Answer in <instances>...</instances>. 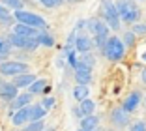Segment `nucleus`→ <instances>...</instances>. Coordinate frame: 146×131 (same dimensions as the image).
<instances>
[{
	"label": "nucleus",
	"instance_id": "c9c22d12",
	"mask_svg": "<svg viewBox=\"0 0 146 131\" xmlns=\"http://www.w3.org/2000/svg\"><path fill=\"white\" fill-rule=\"evenodd\" d=\"M68 2H79V0H68Z\"/></svg>",
	"mask_w": 146,
	"mask_h": 131
},
{
	"label": "nucleus",
	"instance_id": "0eeeda50",
	"mask_svg": "<svg viewBox=\"0 0 146 131\" xmlns=\"http://www.w3.org/2000/svg\"><path fill=\"white\" fill-rule=\"evenodd\" d=\"M111 120H112V124H114V126L125 127L129 124V114H127V110H125L124 107H120V109H114V110H112Z\"/></svg>",
	"mask_w": 146,
	"mask_h": 131
},
{
	"label": "nucleus",
	"instance_id": "f704fd0d",
	"mask_svg": "<svg viewBox=\"0 0 146 131\" xmlns=\"http://www.w3.org/2000/svg\"><path fill=\"white\" fill-rule=\"evenodd\" d=\"M142 60H146V53H142Z\"/></svg>",
	"mask_w": 146,
	"mask_h": 131
},
{
	"label": "nucleus",
	"instance_id": "4be33fe9",
	"mask_svg": "<svg viewBox=\"0 0 146 131\" xmlns=\"http://www.w3.org/2000/svg\"><path fill=\"white\" fill-rule=\"evenodd\" d=\"M109 41V36H94V45L101 51H105V45Z\"/></svg>",
	"mask_w": 146,
	"mask_h": 131
},
{
	"label": "nucleus",
	"instance_id": "9b49d317",
	"mask_svg": "<svg viewBox=\"0 0 146 131\" xmlns=\"http://www.w3.org/2000/svg\"><path fill=\"white\" fill-rule=\"evenodd\" d=\"M139 103H141V94H139V92H131L127 96V99H124V105H122V107H124L127 112H133V110L137 109Z\"/></svg>",
	"mask_w": 146,
	"mask_h": 131
},
{
	"label": "nucleus",
	"instance_id": "a878e982",
	"mask_svg": "<svg viewBox=\"0 0 146 131\" xmlns=\"http://www.w3.org/2000/svg\"><path fill=\"white\" fill-rule=\"evenodd\" d=\"M135 36H137V34H135L133 30H131V32H125V34H124V38H122V39H124L125 47H133V45H135Z\"/></svg>",
	"mask_w": 146,
	"mask_h": 131
},
{
	"label": "nucleus",
	"instance_id": "7c9ffc66",
	"mask_svg": "<svg viewBox=\"0 0 146 131\" xmlns=\"http://www.w3.org/2000/svg\"><path fill=\"white\" fill-rule=\"evenodd\" d=\"M8 17H9V9H6L4 4H0V21H4Z\"/></svg>",
	"mask_w": 146,
	"mask_h": 131
},
{
	"label": "nucleus",
	"instance_id": "c85d7f7f",
	"mask_svg": "<svg viewBox=\"0 0 146 131\" xmlns=\"http://www.w3.org/2000/svg\"><path fill=\"white\" fill-rule=\"evenodd\" d=\"M41 105L43 107H45V109H52V107H54V97H51V96H49V97H45V99H43V101H41Z\"/></svg>",
	"mask_w": 146,
	"mask_h": 131
},
{
	"label": "nucleus",
	"instance_id": "c756f323",
	"mask_svg": "<svg viewBox=\"0 0 146 131\" xmlns=\"http://www.w3.org/2000/svg\"><path fill=\"white\" fill-rule=\"evenodd\" d=\"M131 131H146V124L144 122H135L131 126Z\"/></svg>",
	"mask_w": 146,
	"mask_h": 131
},
{
	"label": "nucleus",
	"instance_id": "473e14b6",
	"mask_svg": "<svg viewBox=\"0 0 146 131\" xmlns=\"http://www.w3.org/2000/svg\"><path fill=\"white\" fill-rule=\"evenodd\" d=\"M141 77H142V82H144V84H146V68L142 69V75H141Z\"/></svg>",
	"mask_w": 146,
	"mask_h": 131
},
{
	"label": "nucleus",
	"instance_id": "f03ea898",
	"mask_svg": "<svg viewBox=\"0 0 146 131\" xmlns=\"http://www.w3.org/2000/svg\"><path fill=\"white\" fill-rule=\"evenodd\" d=\"M13 17L17 19V23H23V25H30L34 28H39V30L47 28V23H45L43 17H39L36 13H30V11H25V9H15Z\"/></svg>",
	"mask_w": 146,
	"mask_h": 131
},
{
	"label": "nucleus",
	"instance_id": "a211bd4d",
	"mask_svg": "<svg viewBox=\"0 0 146 131\" xmlns=\"http://www.w3.org/2000/svg\"><path fill=\"white\" fill-rule=\"evenodd\" d=\"M88 94H90V90H88V86H86V84H77L75 88H73V97H75L79 103H81L82 99H86Z\"/></svg>",
	"mask_w": 146,
	"mask_h": 131
},
{
	"label": "nucleus",
	"instance_id": "72a5a7b5",
	"mask_svg": "<svg viewBox=\"0 0 146 131\" xmlns=\"http://www.w3.org/2000/svg\"><path fill=\"white\" fill-rule=\"evenodd\" d=\"M56 2V6H60V4H64V0H54Z\"/></svg>",
	"mask_w": 146,
	"mask_h": 131
},
{
	"label": "nucleus",
	"instance_id": "20e7f679",
	"mask_svg": "<svg viewBox=\"0 0 146 131\" xmlns=\"http://www.w3.org/2000/svg\"><path fill=\"white\" fill-rule=\"evenodd\" d=\"M28 71V64L25 62H15V60H6V62L0 64V73L4 77H15L21 75V73Z\"/></svg>",
	"mask_w": 146,
	"mask_h": 131
},
{
	"label": "nucleus",
	"instance_id": "9d476101",
	"mask_svg": "<svg viewBox=\"0 0 146 131\" xmlns=\"http://www.w3.org/2000/svg\"><path fill=\"white\" fill-rule=\"evenodd\" d=\"M92 47H94V41H92L88 36H77V39H75V51L77 53H90Z\"/></svg>",
	"mask_w": 146,
	"mask_h": 131
},
{
	"label": "nucleus",
	"instance_id": "5701e85b",
	"mask_svg": "<svg viewBox=\"0 0 146 131\" xmlns=\"http://www.w3.org/2000/svg\"><path fill=\"white\" fill-rule=\"evenodd\" d=\"M4 6H9V8L13 9H23V6H25V2L23 0H0Z\"/></svg>",
	"mask_w": 146,
	"mask_h": 131
},
{
	"label": "nucleus",
	"instance_id": "bb28decb",
	"mask_svg": "<svg viewBox=\"0 0 146 131\" xmlns=\"http://www.w3.org/2000/svg\"><path fill=\"white\" fill-rule=\"evenodd\" d=\"M79 60H81V62H84L86 66H90V68H94V64H96L94 55H88V53H82V56H81Z\"/></svg>",
	"mask_w": 146,
	"mask_h": 131
},
{
	"label": "nucleus",
	"instance_id": "b1692460",
	"mask_svg": "<svg viewBox=\"0 0 146 131\" xmlns=\"http://www.w3.org/2000/svg\"><path fill=\"white\" fill-rule=\"evenodd\" d=\"M9 53H11V43L9 41H0V58H6Z\"/></svg>",
	"mask_w": 146,
	"mask_h": 131
},
{
	"label": "nucleus",
	"instance_id": "cd10ccee",
	"mask_svg": "<svg viewBox=\"0 0 146 131\" xmlns=\"http://www.w3.org/2000/svg\"><path fill=\"white\" fill-rule=\"evenodd\" d=\"M133 32L135 34H139V36H146V25H133Z\"/></svg>",
	"mask_w": 146,
	"mask_h": 131
},
{
	"label": "nucleus",
	"instance_id": "aec40b11",
	"mask_svg": "<svg viewBox=\"0 0 146 131\" xmlns=\"http://www.w3.org/2000/svg\"><path fill=\"white\" fill-rule=\"evenodd\" d=\"M81 110H82V114H84V116H88V114H94V109H96V103L92 101V99H88V97H86V99H82L81 101ZM84 116H82V118H84Z\"/></svg>",
	"mask_w": 146,
	"mask_h": 131
},
{
	"label": "nucleus",
	"instance_id": "f3484780",
	"mask_svg": "<svg viewBox=\"0 0 146 131\" xmlns=\"http://www.w3.org/2000/svg\"><path fill=\"white\" fill-rule=\"evenodd\" d=\"M45 114H47V109H45L43 105H30V122L43 120Z\"/></svg>",
	"mask_w": 146,
	"mask_h": 131
},
{
	"label": "nucleus",
	"instance_id": "ddd939ff",
	"mask_svg": "<svg viewBox=\"0 0 146 131\" xmlns=\"http://www.w3.org/2000/svg\"><path fill=\"white\" fill-rule=\"evenodd\" d=\"M120 17H122V21H124V23H137L139 17H141V9H139L137 6L133 4L129 9H125V11L122 13Z\"/></svg>",
	"mask_w": 146,
	"mask_h": 131
},
{
	"label": "nucleus",
	"instance_id": "6ab92c4d",
	"mask_svg": "<svg viewBox=\"0 0 146 131\" xmlns=\"http://www.w3.org/2000/svg\"><path fill=\"white\" fill-rule=\"evenodd\" d=\"M75 79H77L79 84H90L92 71H86V69H75Z\"/></svg>",
	"mask_w": 146,
	"mask_h": 131
},
{
	"label": "nucleus",
	"instance_id": "e433bc0d",
	"mask_svg": "<svg viewBox=\"0 0 146 131\" xmlns=\"http://www.w3.org/2000/svg\"><path fill=\"white\" fill-rule=\"evenodd\" d=\"M79 131H86V129H82V127H81V129H79Z\"/></svg>",
	"mask_w": 146,
	"mask_h": 131
},
{
	"label": "nucleus",
	"instance_id": "4c0bfd02",
	"mask_svg": "<svg viewBox=\"0 0 146 131\" xmlns=\"http://www.w3.org/2000/svg\"><path fill=\"white\" fill-rule=\"evenodd\" d=\"M144 107H146V99H144Z\"/></svg>",
	"mask_w": 146,
	"mask_h": 131
},
{
	"label": "nucleus",
	"instance_id": "7ed1b4c3",
	"mask_svg": "<svg viewBox=\"0 0 146 131\" xmlns=\"http://www.w3.org/2000/svg\"><path fill=\"white\" fill-rule=\"evenodd\" d=\"M101 9H103V19L107 21V25L111 26L112 30H118L120 28V13H118V9H116V4L114 2H111V0H103V6H101Z\"/></svg>",
	"mask_w": 146,
	"mask_h": 131
},
{
	"label": "nucleus",
	"instance_id": "412c9836",
	"mask_svg": "<svg viewBox=\"0 0 146 131\" xmlns=\"http://www.w3.org/2000/svg\"><path fill=\"white\" fill-rule=\"evenodd\" d=\"M38 41H39V45H45V47H52L54 45V38H52L51 34H39Z\"/></svg>",
	"mask_w": 146,
	"mask_h": 131
},
{
	"label": "nucleus",
	"instance_id": "dca6fc26",
	"mask_svg": "<svg viewBox=\"0 0 146 131\" xmlns=\"http://www.w3.org/2000/svg\"><path fill=\"white\" fill-rule=\"evenodd\" d=\"M49 90V82L45 79H36L30 86H28V92L30 94H41V92H47Z\"/></svg>",
	"mask_w": 146,
	"mask_h": 131
},
{
	"label": "nucleus",
	"instance_id": "2eb2a0df",
	"mask_svg": "<svg viewBox=\"0 0 146 131\" xmlns=\"http://www.w3.org/2000/svg\"><path fill=\"white\" fill-rule=\"evenodd\" d=\"M36 80V77L32 75V73H21V75H15V84L19 86V88H26V86H30L32 82Z\"/></svg>",
	"mask_w": 146,
	"mask_h": 131
},
{
	"label": "nucleus",
	"instance_id": "393cba45",
	"mask_svg": "<svg viewBox=\"0 0 146 131\" xmlns=\"http://www.w3.org/2000/svg\"><path fill=\"white\" fill-rule=\"evenodd\" d=\"M23 131H43V122L41 120H36V122H30Z\"/></svg>",
	"mask_w": 146,
	"mask_h": 131
},
{
	"label": "nucleus",
	"instance_id": "2f4dec72",
	"mask_svg": "<svg viewBox=\"0 0 146 131\" xmlns=\"http://www.w3.org/2000/svg\"><path fill=\"white\" fill-rule=\"evenodd\" d=\"M39 2H41L45 8H49V9H51V8H56V2H54V0H39Z\"/></svg>",
	"mask_w": 146,
	"mask_h": 131
},
{
	"label": "nucleus",
	"instance_id": "6e6552de",
	"mask_svg": "<svg viewBox=\"0 0 146 131\" xmlns=\"http://www.w3.org/2000/svg\"><path fill=\"white\" fill-rule=\"evenodd\" d=\"M39 28H34V26L30 25H23V23H19V25H15V28H13V32L19 36H23V38H38Z\"/></svg>",
	"mask_w": 146,
	"mask_h": 131
},
{
	"label": "nucleus",
	"instance_id": "39448f33",
	"mask_svg": "<svg viewBox=\"0 0 146 131\" xmlns=\"http://www.w3.org/2000/svg\"><path fill=\"white\" fill-rule=\"evenodd\" d=\"M17 90L19 86L15 82H0V97L6 101H13L17 97Z\"/></svg>",
	"mask_w": 146,
	"mask_h": 131
},
{
	"label": "nucleus",
	"instance_id": "f8f14e48",
	"mask_svg": "<svg viewBox=\"0 0 146 131\" xmlns=\"http://www.w3.org/2000/svg\"><path fill=\"white\" fill-rule=\"evenodd\" d=\"M32 96L34 94H21L19 97H15L11 101V110H17V109H23V107H28L30 105V101H32Z\"/></svg>",
	"mask_w": 146,
	"mask_h": 131
},
{
	"label": "nucleus",
	"instance_id": "f257e3e1",
	"mask_svg": "<svg viewBox=\"0 0 146 131\" xmlns=\"http://www.w3.org/2000/svg\"><path fill=\"white\" fill-rule=\"evenodd\" d=\"M124 53H125V43L122 41L120 38H116V36L109 38L107 45H105V51H103V55L107 56L109 60L118 62V60L124 58Z\"/></svg>",
	"mask_w": 146,
	"mask_h": 131
},
{
	"label": "nucleus",
	"instance_id": "423d86ee",
	"mask_svg": "<svg viewBox=\"0 0 146 131\" xmlns=\"http://www.w3.org/2000/svg\"><path fill=\"white\" fill-rule=\"evenodd\" d=\"M88 28L94 36H109V28L107 21H99V19H90L88 21Z\"/></svg>",
	"mask_w": 146,
	"mask_h": 131
},
{
	"label": "nucleus",
	"instance_id": "1a4fd4ad",
	"mask_svg": "<svg viewBox=\"0 0 146 131\" xmlns=\"http://www.w3.org/2000/svg\"><path fill=\"white\" fill-rule=\"evenodd\" d=\"M13 126H23L25 122H30V107H23V109H17L11 116Z\"/></svg>",
	"mask_w": 146,
	"mask_h": 131
},
{
	"label": "nucleus",
	"instance_id": "4468645a",
	"mask_svg": "<svg viewBox=\"0 0 146 131\" xmlns=\"http://www.w3.org/2000/svg\"><path fill=\"white\" fill-rule=\"evenodd\" d=\"M98 124H99V118L96 114H88V116H84L81 120V127L86 131H96L98 129Z\"/></svg>",
	"mask_w": 146,
	"mask_h": 131
}]
</instances>
